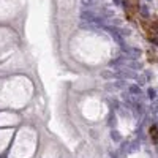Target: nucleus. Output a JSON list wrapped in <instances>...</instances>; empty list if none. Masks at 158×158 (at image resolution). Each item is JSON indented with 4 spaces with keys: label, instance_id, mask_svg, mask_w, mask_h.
I'll return each mask as SVG.
<instances>
[{
    "label": "nucleus",
    "instance_id": "1",
    "mask_svg": "<svg viewBox=\"0 0 158 158\" xmlns=\"http://www.w3.org/2000/svg\"><path fill=\"white\" fill-rule=\"evenodd\" d=\"M149 133H150V138L153 139V142H158V128L155 125L149 130Z\"/></svg>",
    "mask_w": 158,
    "mask_h": 158
}]
</instances>
